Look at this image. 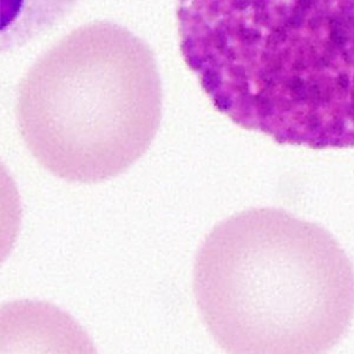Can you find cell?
Returning <instances> with one entry per match:
<instances>
[{
  "mask_svg": "<svg viewBox=\"0 0 354 354\" xmlns=\"http://www.w3.org/2000/svg\"><path fill=\"white\" fill-rule=\"evenodd\" d=\"M82 0H0V51L15 53L50 32Z\"/></svg>",
  "mask_w": 354,
  "mask_h": 354,
  "instance_id": "cell-4",
  "label": "cell"
},
{
  "mask_svg": "<svg viewBox=\"0 0 354 354\" xmlns=\"http://www.w3.org/2000/svg\"><path fill=\"white\" fill-rule=\"evenodd\" d=\"M162 113L153 48L113 21H88L57 39L17 88L26 148L68 182L97 183L129 169L149 149Z\"/></svg>",
  "mask_w": 354,
  "mask_h": 354,
  "instance_id": "cell-3",
  "label": "cell"
},
{
  "mask_svg": "<svg viewBox=\"0 0 354 354\" xmlns=\"http://www.w3.org/2000/svg\"><path fill=\"white\" fill-rule=\"evenodd\" d=\"M176 21L183 61L233 123L354 148V0H177Z\"/></svg>",
  "mask_w": 354,
  "mask_h": 354,
  "instance_id": "cell-1",
  "label": "cell"
},
{
  "mask_svg": "<svg viewBox=\"0 0 354 354\" xmlns=\"http://www.w3.org/2000/svg\"><path fill=\"white\" fill-rule=\"evenodd\" d=\"M196 305L230 353H325L354 317V267L322 225L278 208L220 222L198 250Z\"/></svg>",
  "mask_w": 354,
  "mask_h": 354,
  "instance_id": "cell-2",
  "label": "cell"
}]
</instances>
